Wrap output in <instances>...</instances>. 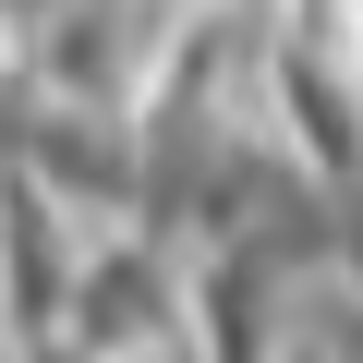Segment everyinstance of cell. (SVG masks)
<instances>
[{"label": "cell", "instance_id": "6da1fadb", "mask_svg": "<svg viewBox=\"0 0 363 363\" xmlns=\"http://www.w3.org/2000/svg\"><path fill=\"white\" fill-rule=\"evenodd\" d=\"M85 218L49 194V182H25L13 157H0V303H13V351L61 339L73 327V291H85Z\"/></svg>", "mask_w": 363, "mask_h": 363}, {"label": "cell", "instance_id": "7a4b0ae2", "mask_svg": "<svg viewBox=\"0 0 363 363\" xmlns=\"http://www.w3.org/2000/svg\"><path fill=\"white\" fill-rule=\"evenodd\" d=\"M279 363H339V351H327V339H303V327H291V351H279Z\"/></svg>", "mask_w": 363, "mask_h": 363}]
</instances>
